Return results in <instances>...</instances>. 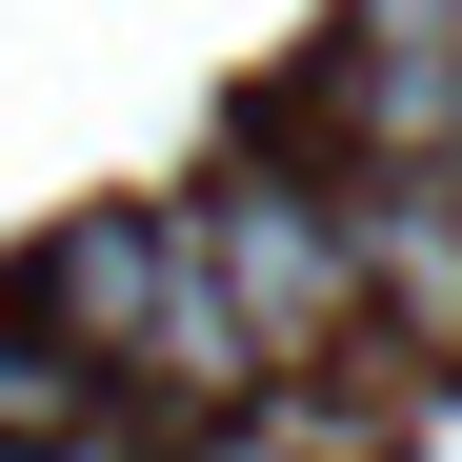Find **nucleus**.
I'll list each match as a JSON object with an SVG mask.
<instances>
[{
  "instance_id": "nucleus-2",
  "label": "nucleus",
  "mask_w": 462,
  "mask_h": 462,
  "mask_svg": "<svg viewBox=\"0 0 462 462\" xmlns=\"http://www.w3.org/2000/svg\"><path fill=\"white\" fill-rule=\"evenodd\" d=\"M181 242H201L221 301H242L262 382H282V362H322V342L362 322V262H342V201H322V181H201V201H181Z\"/></svg>"
},
{
  "instance_id": "nucleus-5",
  "label": "nucleus",
  "mask_w": 462,
  "mask_h": 462,
  "mask_svg": "<svg viewBox=\"0 0 462 462\" xmlns=\"http://www.w3.org/2000/svg\"><path fill=\"white\" fill-rule=\"evenodd\" d=\"M101 422V362H60V342H0V442H81Z\"/></svg>"
},
{
  "instance_id": "nucleus-1",
  "label": "nucleus",
  "mask_w": 462,
  "mask_h": 462,
  "mask_svg": "<svg viewBox=\"0 0 462 462\" xmlns=\"http://www.w3.org/2000/svg\"><path fill=\"white\" fill-rule=\"evenodd\" d=\"M41 342H60V362H121L141 402H181V422H242V402H262L242 301H221L201 242H181V221H141V201H101V221H60V242H41Z\"/></svg>"
},
{
  "instance_id": "nucleus-3",
  "label": "nucleus",
  "mask_w": 462,
  "mask_h": 462,
  "mask_svg": "<svg viewBox=\"0 0 462 462\" xmlns=\"http://www.w3.org/2000/svg\"><path fill=\"white\" fill-rule=\"evenodd\" d=\"M322 121L362 141V162H462V0H342Z\"/></svg>"
},
{
  "instance_id": "nucleus-4",
  "label": "nucleus",
  "mask_w": 462,
  "mask_h": 462,
  "mask_svg": "<svg viewBox=\"0 0 462 462\" xmlns=\"http://www.w3.org/2000/svg\"><path fill=\"white\" fill-rule=\"evenodd\" d=\"M322 201H342V262H362L382 322L462 342V162H362V181H322Z\"/></svg>"
},
{
  "instance_id": "nucleus-6",
  "label": "nucleus",
  "mask_w": 462,
  "mask_h": 462,
  "mask_svg": "<svg viewBox=\"0 0 462 462\" xmlns=\"http://www.w3.org/2000/svg\"><path fill=\"white\" fill-rule=\"evenodd\" d=\"M181 462H301V442H282V422H262V402H242V422H201V442H181Z\"/></svg>"
}]
</instances>
